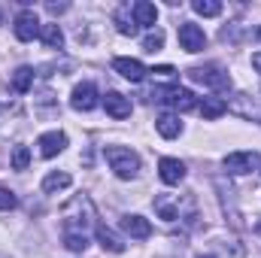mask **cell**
<instances>
[{"mask_svg": "<svg viewBox=\"0 0 261 258\" xmlns=\"http://www.w3.org/2000/svg\"><path fill=\"white\" fill-rule=\"evenodd\" d=\"M103 155H107V164L113 167V173L119 179H134L140 173V155L128 146H107Z\"/></svg>", "mask_w": 261, "mask_h": 258, "instance_id": "cell-1", "label": "cell"}, {"mask_svg": "<svg viewBox=\"0 0 261 258\" xmlns=\"http://www.w3.org/2000/svg\"><path fill=\"white\" fill-rule=\"evenodd\" d=\"M152 100L167 104V107H173V110H179V113H189V110H195L197 107L195 91H189V88H182V85H164V88H155V91H152Z\"/></svg>", "mask_w": 261, "mask_h": 258, "instance_id": "cell-2", "label": "cell"}, {"mask_svg": "<svg viewBox=\"0 0 261 258\" xmlns=\"http://www.w3.org/2000/svg\"><path fill=\"white\" fill-rule=\"evenodd\" d=\"M189 76L200 82V85H206V88H216V91H222V88H231V76L222 70L219 64H210V67H192L189 70Z\"/></svg>", "mask_w": 261, "mask_h": 258, "instance_id": "cell-3", "label": "cell"}, {"mask_svg": "<svg viewBox=\"0 0 261 258\" xmlns=\"http://www.w3.org/2000/svg\"><path fill=\"white\" fill-rule=\"evenodd\" d=\"M40 18H37V12L34 9H21L18 15H15V24H12V31H15V40H21V43H31L34 37H40Z\"/></svg>", "mask_w": 261, "mask_h": 258, "instance_id": "cell-4", "label": "cell"}, {"mask_svg": "<svg viewBox=\"0 0 261 258\" xmlns=\"http://www.w3.org/2000/svg\"><path fill=\"white\" fill-rule=\"evenodd\" d=\"M179 46L186 49V52H203L206 49V34H203V28H197L195 21H186V24H179Z\"/></svg>", "mask_w": 261, "mask_h": 258, "instance_id": "cell-5", "label": "cell"}, {"mask_svg": "<svg viewBox=\"0 0 261 258\" xmlns=\"http://www.w3.org/2000/svg\"><path fill=\"white\" fill-rule=\"evenodd\" d=\"M222 164H225L228 173L243 176V173H252V170L258 167V155H255V152H231V155H225Z\"/></svg>", "mask_w": 261, "mask_h": 258, "instance_id": "cell-6", "label": "cell"}, {"mask_svg": "<svg viewBox=\"0 0 261 258\" xmlns=\"http://www.w3.org/2000/svg\"><path fill=\"white\" fill-rule=\"evenodd\" d=\"M70 107L79 110V113L94 110V107H97V85H94V82H82V85H76L73 94H70Z\"/></svg>", "mask_w": 261, "mask_h": 258, "instance_id": "cell-7", "label": "cell"}, {"mask_svg": "<svg viewBox=\"0 0 261 258\" xmlns=\"http://www.w3.org/2000/svg\"><path fill=\"white\" fill-rule=\"evenodd\" d=\"M158 176L164 186H179L186 179V164L179 158H161L158 161Z\"/></svg>", "mask_w": 261, "mask_h": 258, "instance_id": "cell-8", "label": "cell"}, {"mask_svg": "<svg viewBox=\"0 0 261 258\" xmlns=\"http://www.w3.org/2000/svg\"><path fill=\"white\" fill-rule=\"evenodd\" d=\"M37 146H40V155H43V158H55L58 152L67 149V134L64 131H49V134L40 137Z\"/></svg>", "mask_w": 261, "mask_h": 258, "instance_id": "cell-9", "label": "cell"}, {"mask_svg": "<svg viewBox=\"0 0 261 258\" xmlns=\"http://www.w3.org/2000/svg\"><path fill=\"white\" fill-rule=\"evenodd\" d=\"M113 70L116 73H122L125 79H130V82H143L146 79V67H143V61H137V58H116L113 61Z\"/></svg>", "mask_w": 261, "mask_h": 258, "instance_id": "cell-10", "label": "cell"}, {"mask_svg": "<svg viewBox=\"0 0 261 258\" xmlns=\"http://www.w3.org/2000/svg\"><path fill=\"white\" fill-rule=\"evenodd\" d=\"M122 231L134 237V240H146L149 234H152V225H149V219H143V216H122Z\"/></svg>", "mask_w": 261, "mask_h": 258, "instance_id": "cell-11", "label": "cell"}, {"mask_svg": "<svg viewBox=\"0 0 261 258\" xmlns=\"http://www.w3.org/2000/svg\"><path fill=\"white\" fill-rule=\"evenodd\" d=\"M103 107H107V113H110L113 119H128L130 116V100L125 94H119V91H107Z\"/></svg>", "mask_w": 261, "mask_h": 258, "instance_id": "cell-12", "label": "cell"}, {"mask_svg": "<svg viewBox=\"0 0 261 258\" xmlns=\"http://www.w3.org/2000/svg\"><path fill=\"white\" fill-rule=\"evenodd\" d=\"M130 15H134L137 28H140V24H143V28H155V21H158V9H155V3H149V0H137L134 9H130Z\"/></svg>", "mask_w": 261, "mask_h": 258, "instance_id": "cell-13", "label": "cell"}, {"mask_svg": "<svg viewBox=\"0 0 261 258\" xmlns=\"http://www.w3.org/2000/svg\"><path fill=\"white\" fill-rule=\"evenodd\" d=\"M97 240H100V246L107 249V252H125V243H122V237L113 231V228H107V225H97Z\"/></svg>", "mask_w": 261, "mask_h": 258, "instance_id": "cell-14", "label": "cell"}, {"mask_svg": "<svg viewBox=\"0 0 261 258\" xmlns=\"http://www.w3.org/2000/svg\"><path fill=\"white\" fill-rule=\"evenodd\" d=\"M155 128H158V134H161L164 140H173V137H179V134H182V122H179L173 113H164V116H158Z\"/></svg>", "mask_w": 261, "mask_h": 258, "instance_id": "cell-15", "label": "cell"}, {"mask_svg": "<svg viewBox=\"0 0 261 258\" xmlns=\"http://www.w3.org/2000/svg\"><path fill=\"white\" fill-rule=\"evenodd\" d=\"M40 40H43L49 49H61V46H64V31H61L55 21H52V24H43V28H40Z\"/></svg>", "mask_w": 261, "mask_h": 258, "instance_id": "cell-16", "label": "cell"}, {"mask_svg": "<svg viewBox=\"0 0 261 258\" xmlns=\"http://www.w3.org/2000/svg\"><path fill=\"white\" fill-rule=\"evenodd\" d=\"M31 85H34V67H18V70L12 73V91L28 94Z\"/></svg>", "mask_w": 261, "mask_h": 258, "instance_id": "cell-17", "label": "cell"}, {"mask_svg": "<svg viewBox=\"0 0 261 258\" xmlns=\"http://www.w3.org/2000/svg\"><path fill=\"white\" fill-rule=\"evenodd\" d=\"M70 183H73V176L70 173H49L46 179H43V192L46 194H55V192H64V189H70Z\"/></svg>", "mask_w": 261, "mask_h": 258, "instance_id": "cell-18", "label": "cell"}, {"mask_svg": "<svg viewBox=\"0 0 261 258\" xmlns=\"http://www.w3.org/2000/svg\"><path fill=\"white\" fill-rule=\"evenodd\" d=\"M197 110H200V116H203V119H219V116L228 110V104H225V100H219V97H203V100L197 104Z\"/></svg>", "mask_w": 261, "mask_h": 258, "instance_id": "cell-19", "label": "cell"}, {"mask_svg": "<svg viewBox=\"0 0 261 258\" xmlns=\"http://www.w3.org/2000/svg\"><path fill=\"white\" fill-rule=\"evenodd\" d=\"M195 12L203 15V18H213V15L222 12V3L219 0H195Z\"/></svg>", "mask_w": 261, "mask_h": 258, "instance_id": "cell-20", "label": "cell"}, {"mask_svg": "<svg viewBox=\"0 0 261 258\" xmlns=\"http://www.w3.org/2000/svg\"><path fill=\"white\" fill-rule=\"evenodd\" d=\"M9 164H12V170H28V164H31V149H28V146H15Z\"/></svg>", "mask_w": 261, "mask_h": 258, "instance_id": "cell-21", "label": "cell"}, {"mask_svg": "<svg viewBox=\"0 0 261 258\" xmlns=\"http://www.w3.org/2000/svg\"><path fill=\"white\" fill-rule=\"evenodd\" d=\"M64 246L70 252H85L88 249V234H64Z\"/></svg>", "mask_w": 261, "mask_h": 258, "instance_id": "cell-22", "label": "cell"}, {"mask_svg": "<svg viewBox=\"0 0 261 258\" xmlns=\"http://www.w3.org/2000/svg\"><path fill=\"white\" fill-rule=\"evenodd\" d=\"M116 28H119V34H125V37H137V31H140V28H137V21H134V15H125V12H119V15H116Z\"/></svg>", "mask_w": 261, "mask_h": 258, "instance_id": "cell-23", "label": "cell"}, {"mask_svg": "<svg viewBox=\"0 0 261 258\" xmlns=\"http://www.w3.org/2000/svg\"><path fill=\"white\" fill-rule=\"evenodd\" d=\"M161 46H164V34H161V31L146 34V40H143V49H146V52H161Z\"/></svg>", "mask_w": 261, "mask_h": 258, "instance_id": "cell-24", "label": "cell"}, {"mask_svg": "<svg viewBox=\"0 0 261 258\" xmlns=\"http://www.w3.org/2000/svg\"><path fill=\"white\" fill-rule=\"evenodd\" d=\"M15 203H18V200H15V194L9 192V189H3V186H0V210H12Z\"/></svg>", "mask_w": 261, "mask_h": 258, "instance_id": "cell-25", "label": "cell"}, {"mask_svg": "<svg viewBox=\"0 0 261 258\" xmlns=\"http://www.w3.org/2000/svg\"><path fill=\"white\" fill-rule=\"evenodd\" d=\"M252 67L261 73V52H255V55H252Z\"/></svg>", "mask_w": 261, "mask_h": 258, "instance_id": "cell-26", "label": "cell"}, {"mask_svg": "<svg viewBox=\"0 0 261 258\" xmlns=\"http://www.w3.org/2000/svg\"><path fill=\"white\" fill-rule=\"evenodd\" d=\"M255 231H258V234H261V222H258V225H255Z\"/></svg>", "mask_w": 261, "mask_h": 258, "instance_id": "cell-27", "label": "cell"}, {"mask_svg": "<svg viewBox=\"0 0 261 258\" xmlns=\"http://www.w3.org/2000/svg\"><path fill=\"white\" fill-rule=\"evenodd\" d=\"M200 258H213V255H200Z\"/></svg>", "mask_w": 261, "mask_h": 258, "instance_id": "cell-28", "label": "cell"}]
</instances>
